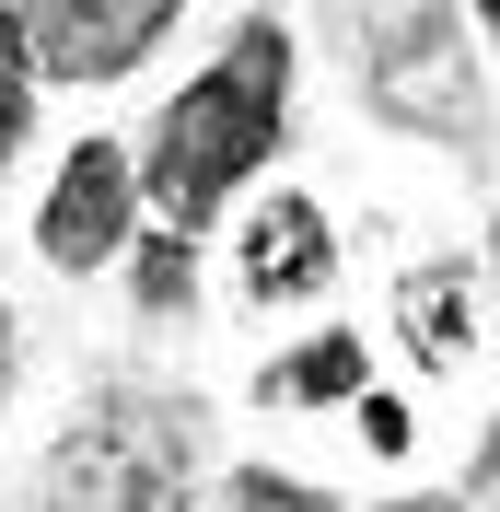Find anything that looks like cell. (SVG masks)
I'll return each instance as SVG.
<instances>
[{"label": "cell", "mask_w": 500, "mask_h": 512, "mask_svg": "<svg viewBox=\"0 0 500 512\" xmlns=\"http://www.w3.org/2000/svg\"><path fill=\"white\" fill-rule=\"evenodd\" d=\"M280 117H291V35H280V24H233L221 70L187 82V105H163L152 175H140V187L175 210V233H198L256 163L280 152Z\"/></svg>", "instance_id": "cell-1"}, {"label": "cell", "mask_w": 500, "mask_h": 512, "mask_svg": "<svg viewBox=\"0 0 500 512\" xmlns=\"http://www.w3.org/2000/svg\"><path fill=\"white\" fill-rule=\"evenodd\" d=\"M187 454H198L187 408L117 396L59 443V512H187Z\"/></svg>", "instance_id": "cell-2"}, {"label": "cell", "mask_w": 500, "mask_h": 512, "mask_svg": "<svg viewBox=\"0 0 500 512\" xmlns=\"http://www.w3.org/2000/svg\"><path fill=\"white\" fill-rule=\"evenodd\" d=\"M466 47H477V12H373L361 24V94L419 140H477Z\"/></svg>", "instance_id": "cell-3"}, {"label": "cell", "mask_w": 500, "mask_h": 512, "mask_svg": "<svg viewBox=\"0 0 500 512\" xmlns=\"http://www.w3.org/2000/svg\"><path fill=\"white\" fill-rule=\"evenodd\" d=\"M163 0H105V12H24V59L47 82H117L140 47H163Z\"/></svg>", "instance_id": "cell-4"}, {"label": "cell", "mask_w": 500, "mask_h": 512, "mask_svg": "<svg viewBox=\"0 0 500 512\" xmlns=\"http://www.w3.org/2000/svg\"><path fill=\"white\" fill-rule=\"evenodd\" d=\"M128 198H140L128 152L82 140V152L59 163V187H47V222H35V245L59 256V268H94V256H117V233H128Z\"/></svg>", "instance_id": "cell-5"}, {"label": "cell", "mask_w": 500, "mask_h": 512, "mask_svg": "<svg viewBox=\"0 0 500 512\" xmlns=\"http://www.w3.org/2000/svg\"><path fill=\"white\" fill-rule=\"evenodd\" d=\"M245 256H256V291H268V303H280V291H314L326 280V222H314V198H280Z\"/></svg>", "instance_id": "cell-6"}, {"label": "cell", "mask_w": 500, "mask_h": 512, "mask_svg": "<svg viewBox=\"0 0 500 512\" xmlns=\"http://www.w3.org/2000/svg\"><path fill=\"white\" fill-rule=\"evenodd\" d=\"M361 384V338H303V350L268 373V396H291V408H326V396H349Z\"/></svg>", "instance_id": "cell-7"}, {"label": "cell", "mask_w": 500, "mask_h": 512, "mask_svg": "<svg viewBox=\"0 0 500 512\" xmlns=\"http://www.w3.org/2000/svg\"><path fill=\"white\" fill-rule=\"evenodd\" d=\"M407 338H419L431 361H454V350H466V303H454V268L407 280Z\"/></svg>", "instance_id": "cell-8"}, {"label": "cell", "mask_w": 500, "mask_h": 512, "mask_svg": "<svg viewBox=\"0 0 500 512\" xmlns=\"http://www.w3.org/2000/svg\"><path fill=\"white\" fill-rule=\"evenodd\" d=\"M140 303H187V233L140 245Z\"/></svg>", "instance_id": "cell-9"}, {"label": "cell", "mask_w": 500, "mask_h": 512, "mask_svg": "<svg viewBox=\"0 0 500 512\" xmlns=\"http://www.w3.org/2000/svg\"><path fill=\"white\" fill-rule=\"evenodd\" d=\"M233 512H326V501H314V489H280V478H245Z\"/></svg>", "instance_id": "cell-10"}, {"label": "cell", "mask_w": 500, "mask_h": 512, "mask_svg": "<svg viewBox=\"0 0 500 512\" xmlns=\"http://www.w3.org/2000/svg\"><path fill=\"white\" fill-rule=\"evenodd\" d=\"M24 117H35V94H24V82H12V70H0V163L24 152Z\"/></svg>", "instance_id": "cell-11"}, {"label": "cell", "mask_w": 500, "mask_h": 512, "mask_svg": "<svg viewBox=\"0 0 500 512\" xmlns=\"http://www.w3.org/2000/svg\"><path fill=\"white\" fill-rule=\"evenodd\" d=\"M477 47H489V59H500V0H489V12H477Z\"/></svg>", "instance_id": "cell-12"}, {"label": "cell", "mask_w": 500, "mask_h": 512, "mask_svg": "<svg viewBox=\"0 0 500 512\" xmlns=\"http://www.w3.org/2000/svg\"><path fill=\"white\" fill-rule=\"evenodd\" d=\"M0 384H12V315H0Z\"/></svg>", "instance_id": "cell-13"}, {"label": "cell", "mask_w": 500, "mask_h": 512, "mask_svg": "<svg viewBox=\"0 0 500 512\" xmlns=\"http://www.w3.org/2000/svg\"><path fill=\"white\" fill-rule=\"evenodd\" d=\"M396 512H466V501H396Z\"/></svg>", "instance_id": "cell-14"}]
</instances>
